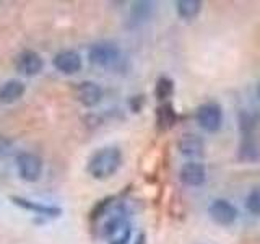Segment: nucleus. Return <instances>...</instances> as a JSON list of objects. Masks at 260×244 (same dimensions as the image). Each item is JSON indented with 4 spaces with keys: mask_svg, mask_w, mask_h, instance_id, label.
<instances>
[{
    "mask_svg": "<svg viewBox=\"0 0 260 244\" xmlns=\"http://www.w3.org/2000/svg\"><path fill=\"white\" fill-rule=\"evenodd\" d=\"M257 96L260 98V83H258V86H257Z\"/></svg>",
    "mask_w": 260,
    "mask_h": 244,
    "instance_id": "22",
    "label": "nucleus"
},
{
    "mask_svg": "<svg viewBox=\"0 0 260 244\" xmlns=\"http://www.w3.org/2000/svg\"><path fill=\"white\" fill-rule=\"evenodd\" d=\"M179 179L187 187H200L207 181V169L199 161L184 163L179 171Z\"/></svg>",
    "mask_w": 260,
    "mask_h": 244,
    "instance_id": "6",
    "label": "nucleus"
},
{
    "mask_svg": "<svg viewBox=\"0 0 260 244\" xmlns=\"http://www.w3.org/2000/svg\"><path fill=\"white\" fill-rule=\"evenodd\" d=\"M258 116L254 112L249 111H242L239 114V129H241V135L247 137V135H255L257 127H258Z\"/></svg>",
    "mask_w": 260,
    "mask_h": 244,
    "instance_id": "18",
    "label": "nucleus"
},
{
    "mask_svg": "<svg viewBox=\"0 0 260 244\" xmlns=\"http://www.w3.org/2000/svg\"><path fill=\"white\" fill-rule=\"evenodd\" d=\"M15 67L21 75L35 77L44 69V60H43V57L35 51H23L16 55Z\"/></svg>",
    "mask_w": 260,
    "mask_h": 244,
    "instance_id": "7",
    "label": "nucleus"
},
{
    "mask_svg": "<svg viewBox=\"0 0 260 244\" xmlns=\"http://www.w3.org/2000/svg\"><path fill=\"white\" fill-rule=\"evenodd\" d=\"M24 93V85L20 80H7L5 83L0 86V103L2 104H13L18 101Z\"/></svg>",
    "mask_w": 260,
    "mask_h": 244,
    "instance_id": "12",
    "label": "nucleus"
},
{
    "mask_svg": "<svg viewBox=\"0 0 260 244\" xmlns=\"http://www.w3.org/2000/svg\"><path fill=\"white\" fill-rule=\"evenodd\" d=\"M130 234H132V233H130V228H125L120 238H119V239H116V241H112L111 244H127V242H128V239H130Z\"/></svg>",
    "mask_w": 260,
    "mask_h": 244,
    "instance_id": "21",
    "label": "nucleus"
},
{
    "mask_svg": "<svg viewBox=\"0 0 260 244\" xmlns=\"http://www.w3.org/2000/svg\"><path fill=\"white\" fill-rule=\"evenodd\" d=\"M246 208L249 214L260 217V186L254 187L246 197Z\"/></svg>",
    "mask_w": 260,
    "mask_h": 244,
    "instance_id": "20",
    "label": "nucleus"
},
{
    "mask_svg": "<svg viewBox=\"0 0 260 244\" xmlns=\"http://www.w3.org/2000/svg\"><path fill=\"white\" fill-rule=\"evenodd\" d=\"M124 225H125V210L119 207V208L114 210L111 214V217L103 223L101 236H104V238H109V236L120 231Z\"/></svg>",
    "mask_w": 260,
    "mask_h": 244,
    "instance_id": "15",
    "label": "nucleus"
},
{
    "mask_svg": "<svg viewBox=\"0 0 260 244\" xmlns=\"http://www.w3.org/2000/svg\"><path fill=\"white\" fill-rule=\"evenodd\" d=\"M77 98L85 108H94L103 100V88L91 80H85L77 86Z\"/></svg>",
    "mask_w": 260,
    "mask_h": 244,
    "instance_id": "8",
    "label": "nucleus"
},
{
    "mask_svg": "<svg viewBox=\"0 0 260 244\" xmlns=\"http://www.w3.org/2000/svg\"><path fill=\"white\" fill-rule=\"evenodd\" d=\"M208 215L219 226H231L238 220V208L226 199H215L208 205Z\"/></svg>",
    "mask_w": 260,
    "mask_h": 244,
    "instance_id": "5",
    "label": "nucleus"
},
{
    "mask_svg": "<svg viewBox=\"0 0 260 244\" xmlns=\"http://www.w3.org/2000/svg\"><path fill=\"white\" fill-rule=\"evenodd\" d=\"M15 163L20 177L26 182H36L41 174H43V160L31 151L18 153L15 158Z\"/></svg>",
    "mask_w": 260,
    "mask_h": 244,
    "instance_id": "4",
    "label": "nucleus"
},
{
    "mask_svg": "<svg viewBox=\"0 0 260 244\" xmlns=\"http://www.w3.org/2000/svg\"><path fill=\"white\" fill-rule=\"evenodd\" d=\"M154 2H146V0H140V2H134L132 8H130V16L135 21H146L150 20L154 13Z\"/></svg>",
    "mask_w": 260,
    "mask_h": 244,
    "instance_id": "17",
    "label": "nucleus"
},
{
    "mask_svg": "<svg viewBox=\"0 0 260 244\" xmlns=\"http://www.w3.org/2000/svg\"><path fill=\"white\" fill-rule=\"evenodd\" d=\"M174 93V81L168 77H159L154 85V96L161 103H168V100Z\"/></svg>",
    "mask_w": 260,
    "mask_h": 244,
    "instance_id": "19",
    "label": "nucleus"
},
{
    "mask_svg": "<svg viewBox=\"0 0 260 244\" xmlns=\"http://www.w3.org/2000/svg\"><path fill=\"white\" fill-rule=\"evenodd\" d=\"M202 10L200 0H179L176 2V12L182 20H192L195 18Z\"/></svg>",
    "mask_w": 260,
    "mask_h": 244,
    "instance_id": "16",
    "label": "nucleus"
},
{
    "mask_svg": "<svg viewBox=\"0 0 260 244\" xmlns=\"http://www.w3.org/2000/svg\"><path fill=\"white\" fill-rule=\"evenodd\" d=\"M238 158L244 163H257L260 161V142L255 135H247L241 138Z\"/></svg>",
    "mask_w": 260,
    "mask_h": 244,
    "instance_id": "11",
    "label": "nucleus"
},
{
    "mask_svg": "<svg viewBox=\"0 0 260 244\" xmlns=\"http://www.w3.org/2000/svg\"><path fill=\"white\" fill-rule=\"evenodd\" d=\"M177 122V112L171 103H161L156 108V126L159 130H169Z\"/></svg>",
    "mask_w": 260,
    "mask_h": 244,
    "instance_id": "14",
    "label": "nucleus"
},
{
    "mask_svg": "<svg viewBox=\"0 0 260 244\" xmlns=\"http://www.w3.org/2000/svg\"><path fill=\"white\" fill-rule=\"evenodd\" d=\"M197 122L205 132L215 134L223 126V109L215 101H208L199 106Z\"/></svg>",
    "mask_w": 260,
    "mask_h": 244,
    "instance_id": "3",
    "label": "nucleus"
},
{
    "mask_svg": "<svg viewBox=\"0 0 260 244\" xmlns=\"http://www.w3.org/2000/svg\"><path fill=\"white\" fill-rule=\"evenodd\" d=\"M54 67L59 70L60 73H65V75H73L81 70V57L78 52L75 51H60L57 52L54 57Z\"/></svg>",
    "mask_w": 260,
    "mask_h": 244,
    "instance_id": "9",
    "label": "nucleus"
},
{
    "mask_svg": "<svg viewBox=\"0 0 260 244\" xmlns=\"http://www.w3.org/2000/svg\"><path fill=\"white\" fill-rule=\"evenodd\" d=\"M12 202L16 203L26 210L35 211L38 215H44V217H59L62 214V210L59 207H54V205H44V203H38V202H32L28 199H23V197H12Z\"/></svg>",
    "mask_w": 260,
    "mask_h": 244,
    "instance_id": "13",
    "label": "nucleus"
},
{
    "mask_svg": "<svg viewBox=\"0 0 260 244\" xmlns=\"http://www.w3.org/2000/svg\"><path fill=\"white\" fill-rule=\"evenodd\" d=\"M89 62L101 69H116L122 62V51L117 44L109 41L94 43L88 51Z\"/></svg>",
    "mask_w": 260,
    "mask_h": 244,
    "instance_id": "2",
    "label": "nucleus"
},
{
    "mask_svg": "<svg viewBox=\"0 0 260 244\" xmlns=\"http://www.w3.org/2000/svg\"><path fill=\"white\" fill-rule=\"evenodd\" d=\"M122 166V151L117 146H104L96 150L86 163L88 174L94 179H108L114 176Z\"/></svg>",
    "mask_w": 260,
    "mask_h": 244,
    "instance_id": "1",
    "label": "nucleus"
},
{
    "mask_svg": "<svg viewBox=\"0 0 260 244\" xmlns=\"http://www.w3.org/2000/svg\"><path fill=\"white\" fill-rule=\"evenodd\" d=\"M177 150L181 151V155L189 158L202 157L203 150H205V142L202 137L195 134H184L177 142Z\"/></svg>",
    "mask_w": 260,
    "mask_h": 244,
    "instance_id": "10",
    "label": "nucleus"
}]
</instances>
